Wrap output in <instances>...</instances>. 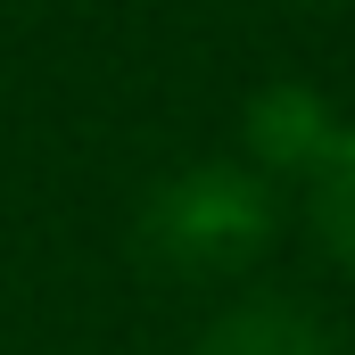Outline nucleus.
Here are the masks:
<instances>
[{"mask_svg": "<svg viewBox=\"0 0 355 355\" xmlns=\"http://www.w3.org/2000/svg\"><path fill=\"white\" fill-rule=\"evenodd\" d=\"M281 232V198L248 157H190L141 198V257L166 281H240Z\"/></svg>", "mask_w": 355, "mask_h": 355, "instance_id": "nucleus-1", "label": "nucleus"}, {"mask_svg": "<svg viewBox=\"0 0 355 355\" xmlns=\"http://www.w3.org/2000/svg\"><path fill=\"white\" fill-rule=\"evenodd\" d=\"M339 132H347V124L331 116V99L314 83H265L248 99V116H240V157L265 182H314L331 166Z\"/></svg>", "mask_w": 355, "mask_h": 355, "instance_id": "nucleus-2", "label": "nucleus"}, {"mask_svg": "<svg viewBox=\"0 0 355 355\" xmlns=\"http://www.w3.org/2000/svg\"><path fill=\"white\" fill-rule=\"evenodd\" d=\"M198 355H339L331 322L289 289H240L207 314Z\"/></svg>", "mask_w": 355, "mask_h": 355, "instance_id": "nucleus-3", "label": "nucleus"}, {"mask_svg": "<svg viewBox=\"0 0 355 355\" xmlns=\"http://www.w3.org/2000/svg\"><path fill=\"white\" fill-rule=\"evenodd\" d=\"M306 207H314V232H322V248H331V265L355 281V124L339 132V149H331V166L306 182Z\"/></svg>", "mask_w": 355, "mask_h": 355, "instance_id": "nucleus-4", "label": "nucleus"}]
</instances>
